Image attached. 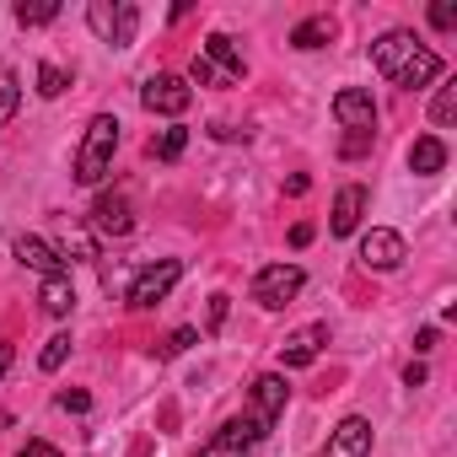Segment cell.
<instances>
[{
    "instance_id": "cell-1",
    "label": "cell",
    "mask_w": 457,
    "mask_h": 457,
    "mask_svg": "<svg viewBox=\"0 0 457 457\" xmlns=\"http://www.w3.org/2000/svg\"><path fill=\"white\" fill-rule=\"evenodd\" d=\"M371 65L393 81V87H403V92H420V87H430L436 76H441V54L436 49H425L414 33H382L377 44H371Z\"/></svg>"
},
{
    "instance_id": "cell-2",
    "label": "cell",
    "mask_w": 457,
    "mask_h": 457,
    "mask_svg": "<svg viewBox=\"0 0 457 457\" xmlns=\"http://www.w3.org/2000/svg\"><path fill=\"white\" fill-rule=\"evenodd\" d=\"M113 151H119V119L113 113H97L87 124L81 151H76V183H103L113 172Z\"/></svg>"
},
{
    "instance_id": "cell-3",
    "label": "cell",
    "mask_w": 457,
    "mask_h": 457,
    "mask_svg": "<svg viewBox=\"0 0 457 457\" xmlns=\"http://www.w3.org/2000/svg\"><path fill=\"white\" fill-rule=\"evenodd\" d=\"M87 22H92V33L103 38V44H113V49H129L135 44V28H140V12H135V0H92L87 6Z\"/></svg>"
},
{
    "instance_id": "cell-4",
    "label": "cell",
    "mask_w": 457,
    "mask_h": 457,
    "mask_svg": "<svg viewBox=\"0 0 457 457\" xmlns=\"http://www.w3.org/2000/svg\"><path fill=\"white\" fill-rule=\"evenodd\" d=\"M178 280H183V264H178V259H156V264H145V270L135 275V286H129V307L145 312V307L167 302V291H172Z\"/></svg>"
},
{
    "instance_id": "cell-5",
    "label": "cell",
    "mask_w": 457,
    "mask_h": 457,
    "mask_svg": "<svg viewBox=\"0 0 457 457\" xmlns=\"http://www.w3.org/2000/svg\"><path fill=\"white\" fill-rule=\"evenodd\" d=\"M140 103H145L151 113H162V119H178V113H188V103H194V87H188L183 76L162 71V76H151V81L140 87Z\"/></svg>"
},
{
    "instance_id": "cell-6",
    "label": "cell",
    "mask_w": 457,
    "mask_h": 457,
    "mask_svg": "<svg viewBox=\"0 0 457 457\" xmlns=\"http://www.w3.org/2000/svg\"><path fill=\"white\" fill-rule=\"evenodd\" d=\"M302 286H307V275H302L296 264H264V270L253 275V302L275 312V307H286Z\"/></svg>"
},
{
    "instance_id": "cell-7",
    "label": "cell",
    "mask_w": 457,
    "mask_h": 457,
    "mask_svg": "<svg viewBox=\"0 0 457 457\" xmlns=\"http://www.w3.org/2000/svg\"><path fill=\"white\" fill-rule=\"evenodd\" d=\"M259 441H264V430H259L248 414H237V420H226V425L199 446V457H248Z\"/></svg>"
},
{
    "instance_id": "cell-8",
    "label": "cell",
    "mask_w": 457,
    "mask_h": 457,
    "mask_svg": "<svg viewBox=\"0 0 457 457\" xmlns=\"http://www.w3.org/2000/svg\"><path fill=\"white\" fill-rule=\"evenodd\" d=\"M248 398H253V409H248V420H253L259 430H275V420L286 414V398H291V387H286V377H275V371H264V377H253V387H248Z\"/></svg>"
},
{
    "instance_id": "cell-9",
    "label": "cell",
    "mask_w": 457,
    "mask_h": 457,
    "mask_svg": "<svg viewBox=\"0 0 457 457\" xmlns=\"http://www.w3.org/2000/svg\"><path fill=\"white\" fill-rule=\"evenodd\" d=\"M403 259H409V248H403L398 232H387V226H371V232L361 237V264H366V270L387 275V270H398Z\"/></svg>"
},
{
    "instance_id": "cell-10",
    "label": "cell",
    "mask_w": 457,
    "mask_h": 457,
    "mask_svg": "<svg viewBox=\"0 0 457 457\" xmlns=\"http://www.w3.org/2000/svg\"><path fill=\"white\" fill-rule=\"evenodd\" d=\"M204 65H210V76L220 81V87H237L243 76H248V65H243V54H237V44L226 38V33H210L204 38V54H199Z\"/></svg>"
},
{
    "instance_id": "cell-11",
    "label": "cell",
    "mask_w": 457,
    "mask_h": 457,
    "mask_svg": "<svg viewBox=\"0 0 457 457\" xmlns=\"http://www.w3.org/2000/svg\"><path fill=\"white\" fill-rule=\"evenodd\" d=\"M334 119H339L350 135H371V129H377V103H371V92L345 87V92L334 97Z\"/></svg>"
},
{
    "instance_id": "cell-12",
    "label": "cell",
    "mask_w": 457,
    "mask_h": 457,
    "mask_svg": "<svg viewBox=\"0 0 457 457\" xmlns=\"http://www.w3.org/2000/svg\"><path fill=\"white\" fill-rule=\"evenodd\" d=\"M92 226H97L103 237H129L135 232V204H129V194H103L92 204Z\"/></svg>"
},
{
    "instance_id": "cell-13",
    "label": "cell",
    "mask_w": 457,
    "mask_h": 457,
    "mask_svg": "<svg viewBox=\"0 0 457 457\" xmlns=\"http://www.w3.org/2000/svg\"><path fill=\"white\" fill-rule=\"evenodd\" d=\"M323 457H371V420L361 414H345L328 436V452Z\"/></svg>"
},
{
    "instance_id": "cell-14",
    "label": "cell",
    "mask_w": 457,
    "mask_h": 457,
    "mask_svg": "<svg viewBox=\"0 0 457 457\" xmlns=\"http://www.w3.org/2000/svg\"><path fill=\"white\" fill-rule=\"evenodd\" d=\"M323 345H328V323H307L280 345V366H312L323 355Z\"/></svg>"
},
{
    "instance_id": "cell-15",
    "label": "cell",
    "mask_w": 457,
    "mask_h": 457,
    "mask_svg": "<svg viewBox=\"0 0 457 457\" xmlns=\"http://www.w3.org/2000/svg\"><path fill=\"white\" fill-rule=\"evenodd\" d=\"M28 270H38L44 280H54V275H65V259H60V248H49L44 237H17V248H12Z\"/></svg>"
},
{
    "instance_id": "cell-16",
    "label": "cell",
    "mask_w": 457,
    "mask_h": 457,
    "mask_svg": "<svg viewBox=\"0 0 457 457\" xmlns=\"http://www.w3.org/2000/svg\"><path fill=\"white\" fill-rule=\"evenodd\" d=\"M361 215H366V188H361V183H350V188H339V199H334V220H328V232H334V237H350L355 226H361Z\"/></svg>"
},
{
    "instance_id": "cell-17",
    "label": "cell",
    "mask_w": 457,
    "mask_h": 457,
    "mask_svg": "<svg viewBox=\"0 0 457 457\" xmlns=\"http://www.w3.org/2000/svg\"><path fill=\"white\" fill-rule=\"evenodd\" d=\"M409 167H414L420 178L441 172V167H446V140H441V135H420V140L409 145Z\"/></svg>"
},
{
    "instance_id": "cell-18",
    "label": "cell",
    "mask_w": 457,
    "mask_h": 457,
    "mask_svg": "<svg viewBox=\"0 0 457 457\" xmlns=\"http://www.w3.org/2000/svg\"><path fill=\"white\" fill-rule=\"evenodd\" d=\"M38 302H44V312H49V318H71V307H76V286H71V275H54V280H44Z\"/></svg>"
},
{
    "instance_id": "cell-19",
    "label": "cell",
    "mask_w": 457,
    "mask_h": 457,
    "mask_svg": "<svg viewBox=\"0 0 457 457\" xmlns=\"http://www.w3.org/2000/svg\"><path fill=\"white\" fill-rule=\"evenodd\" d=\"M328 38H334V17H307V22H296L291 49H323Z\"/></svg>"
},
{
    "instance_id": "cell-20",
    "label": "cell",
    "mask_w": 457,
    "mask_h": 457,
    "mask_svg": "<svg viewBox=\"0 0 457 457\" xmlns=\"http://www.w3.org/2000/svg\"><path fill=\"white\" fill-rule=\"evenodd\" d=\"M17 108H22V81H17L12 65H0V124H6Z\"/></svg>"
},
{
    "instance_id": "cell-21",
    "label": "cell",
    "mask_w": 457,
    "mask_h": 457,
    "mask_svg": "<svg viewBox=\"0 0 457 457\" xmlns=\"http://www.w3.org/2000/svg\"><path fill=\"white\" fill-rule=\"evenodd\" d=\"M183 145H188V129H178V124H172V129H162V135L151 140V156H156V162H178V156H183Z\"/></svg>"
},
{
    "instance_id": "cell-22",
    "label": "cell",
    "mask_w": 457,
    "mask_h": 457,
    "mask_svg": "<svg viewBox=\"0 0 457 457\" xmlns=\"http://www.w3.org/2000/svg\"><path fill=\"white\" fill-rule=\"evenodd\" d=\"M54 17H60V6H54V0H33V6L22 0V6H17V22H22V28H49Z\"/></svg>"
},
{
    "instance_id": "cell-23",
    "label": "cell",
    "mask_w": 457,
    "mask_h": 457,
    "mask_svg": "<svg viewBox=\"0 0 457 457\" xmlns=\"http://www.w3.org/2000/svg\"><path fill=\"white\" fill-rule=\"evenodd\" d=\"M430 119H436V129H446V124L457 119V87H441V92H436V103H430Z\"/></svg>"
},
{
    "instance_id": "cell-24",
    "label": "cell",
    "mask_w": 457,
    "mask_h": 457,
    "mask_svg": "<svg viewBox=\"0 0 457 457\" xmlns=\"http://www.w3.org/2000/svg\"><path fill=\"white\" fill-rule=\"evenodd\" d=\"M65 355H71V334H54V339L44 345L38 366H44V371H60V366H65Z\"/></svg>"
},
{
    "instance_id": "cell-25",
    "label": "cell",
    "mask_w": 457,
    "mask_h": 457,
    "mask_svg": "<svg viewBox=\"0 0 457 457\" xmlns=\"http://www.w3.org/2000/svg\"><path fill=\"white\" fill-rule=\"evenodd\" d=\"M65 87H71V81H65L60 65H38V92H44V97H60Z\"/></svg>"
},
{
    "instance_id": "cell-26",
    "label": "cell",
    "mask_w": 457,
    "mask_h": 457,
    "mask_svg": "<svg viewBox=\"0 0 457 457\" xmlns=\"http://www.w3.org/2000/svg\"><path fill=\"white\" fill-rule=\"evenodd\" d=\"M194 339H199L194 328H172V334H167V345H162V355H183V350H188Z\"/></svg>"
},
{
    "instance_id": "cell-27",
    "label": "cell",
    "mask_w": 457,
    "mask_h": 457,
    "mask_svg": "<svg viewBox=\"0 0 457 457\" xmlns=\"http://www.w3.org/2000/svg\"><path fill=\"white\" fill-rule=\"evenodd\" d=\"M430 22L446 33V28H457V6H452V0H436V6H430Z\"/></svg>"
},
{
    "instance_id": "cell-28",
    "label": "cell",
    "mask_w": 457,
    "mask_h": 457,
    "mask_svg": "<svg viewBox=\"0 0 457 457\" xmlns=\"http://www.w3.org/2000/svg\"><path fill=\"white\" fill-rule=\"evenodd\" d=\"M226 312H232V296H210V334L226 323Z\"/></svg>"
},
{
    "instance_id": "cell-29",
    "label": "cell",
    "mask_w": 457,
    "mask_h": 457,
    "mask_svg": "<svg viewBox=\"0 0 457 457\" xmlns=\"http://www.w3.org/2000/svg\"><path fill=\"white\" fill-rule=\"evenodd\" d=\"M60 409H71V414H87V409H92V398H87V393H71V387H65V393H60Z\"/></svg>"
},
{
    "instance_id": "cell-30",
    "label": "cell",
    "mask_w": 457,
    "mask_h": 457,
    "mask_svg": "<svg viewBox=\"0 0 457 457\" xmlns=\"http://www.w3.org/2000/svg\"><path fill=\"white\" fill-rule=\"evenodd\" d=\"M17 457H60V446H49V441H28Z\"/></svg>"
},
{
    "instance_id": "cell-31",
    "label": "cell",
    "mask_w": 457,
    "mask_h": 457,
    "mask_svg": "<svg viewBox=\"0 0 457 457\" xmlns=\"http://www.w3.org/2000/svg\"><path fill=\"white\" fill-rule=\"evenodd\" d=\"M403 382H409V387H420V382H425V366H420V361H409V366H403Z\"/></svg>"
},
{
    "instance_id": "cell-32",
    "label": "cell",
    "mask_w": 457,
    "mask_h": 457,
    "mask_svg": "<svg viewBox=\"0 0 457 457\" xmlns=\"http://www.w3.org/2000/svg\"><path fill=\"white\" fill-rule=\"evenodd\" d=\"M291 243H296V248H307V243H312V226H307V220H302V226H291Z\"/></svg>"
},
{
    "instance_id": "cell-33",
    "label": "cell",
    "mask_w": 457,
    "mask_h": 457,
    "mask_svg": "<svg viewBox=\"0 0 457 457\" xmlns=\"http://www.w3.org/2000/svg\"><path fill=\"white\" fill-rule=\"evenodd\" d=\"M6 371H12V345L0 339V377H6Z\"/></svg>"
}]
</instances>
